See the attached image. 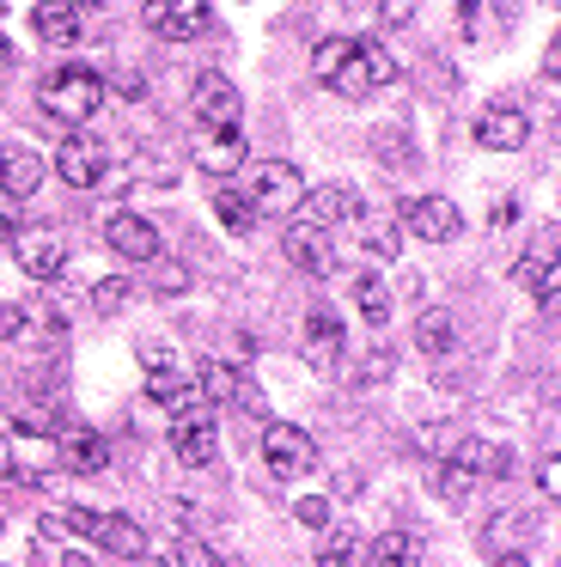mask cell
<instances>
[{
  "mask_svg": "<svg viewBox=\"0 0 561 567\" xmlns=\"http://www.w3.org/2000/svg\"><path fill=\"white\" fill-rule=\"evenodd\" d=\"M244 189L238 196L251 202L263 220H293V208H299V196H305V172L299 165H287V159H256V165H244Z\"/></svg>",
  "mask_w": 561,
  "mask_h": 567,
  "instance_id": "obj_1",
  "label": "cell"
},
{
  "mask_svg": "<svg viewBox=\"0 0 561 567\" xmlns=\"http://www.w3.org/2000/svg\"><path fill=\"white\" fill-rule=\"evenodd\" d=\"M37 99H43V111L55 116V123L85 128L98 116V104H104V74H92V68H55Z\"/></svg>",
  "mask_w": 561,
  "mask_h": 567,
  "instance_id": "obj_2",
  "label": "cell"
},
{
  "mask_svg": "<svg viewBox=\"0 0 561 567\" xmlns=\"http://www.w3.org/2000/svg\"><path fill=\"white\" fill-rule=\"evenodd\" d=\"M385 80H397V62L385 55V43L373 38H348V55L336 62V74L324 80L329 92H341V99H366V92H378Z\"/></svg>",
  "mask_w": 561,
  "mask_h": 567,
  "instance_id": "obj_3",
  "label": "cell"
},
{
  "mask_svg": "<svg viewBox=\"0 0 561 567\" xmlns=\"http://www.w3.org/2000/svg\"><path fill=\"white\" fill-rule=\"evenodd\" d=\"M263 457L268 470H275L280 482H299L317 470V440L305 427H293V421H268L263 427Z\"/></svg>",
  "mask_w": 561,
  "mask_h": 567,
  "instance_id": "obj_4",
  "label": "cell"
},
{
  "mask_svg": "<svg viewBox=\"0 0 561 567\" xmlns=\"http://www.w3.org/2000/svg\"><path fill=\"white\" fill-rule=\"evenodd\" d=\"M280 250H287V262L299 275H312V281H329V275H336V262H341L336 233H324V226H312V220H293L287 238H280Z\"/></svg>",
  "mask_w": 561,
  "mask_h": 567,
  "instance_id": "obj_5",
  "label": "cell"
},
{
  "mask_svg": "<svg viewBox=\"0 0 561 567\" xmlns=\"http://www.w3.org/2000/svg\"><path fill=\"white\" fill-rule=\"evenodd\" d=\"M7 245H12L19 275H31V281H55V275L68 269V245H61V233H49V226H19Z\"/></svg>",
  "mask_w": 561,
  "mask_h": 567,
  "instance_id": "obj_6",
  "label": "cell"
},
{
  "mask_svg": "<svg viewBox=\"0 0 561 567\" xmlns=\"http://www.w3.org/2000/svg\"><path fill=\"white\" fill-rule=\"evenodd\" d=\"M190 104H195V123L202 128H238L244 123V99L226 74H195Z\"/></svg>",
  "mask_w": 561,
  "mask_h": 567,
  "instance_id": "obj_7",
  "label": "cell"
},
{
  "mask_svg": "<svg viewBox=\"0 0 561 567\" xmlns=\"http://www.w3.org/2000/svg\"><path fill=\"white\" fill-rule=\"evenodd\" d=\"M244 128H202L195 123V165H202L207 177H238L244 172Z\"/></svg>",
  "mask_w": 561,
  "mask_h": 567,
  "instance_id": "obj_8",
  "label": "cell"
},
{
  "mask_svg": "<svg viewBox=\"0 0 561 567\" xmlns=\"http://www.w3.org/2000/svg\"><path fill=\"white\" fill-rule=\"evenodd\" d=\"M146 31L165 43L202 38L207 31V0H146Z\"/></svg>",
  "mask_w": 561,
  "mask_h": 567,
  "instance_id": "obj_9",
  "label": "cell"
},
{
  "mask_svg": "<svg viewBox=\"0 0 561 567\" xmlns=\"http://www.w3.org/2000/svg\"><path fill=\"white\" fill-rule=\"evenodd\" d=\"M104 165H110V153H104V141H98V135H68V141H61V153H55V177H61V184H73V189H92L98 177H104Z\"/></svg>",
  "mask_w": 561,
  "mask_h": 567,
  "instance_id": "obj_10",
  "label": "cell"
},
{
  "mask_svg": "<svg viewBox=\"0 0 561 567\" xmlns=\"http://www.w3.org/2000/svg\"><path fill=\"white\" fill-rule=\"evenodd\" d=\"M293 214H299V220H312V226H324V233H336V226L360 220V196H354L348 184H324V189H305Z\"/></svg>",
  "mask_w": 561,
  "mask_h": 567,
  "instance_id": "obj_11",
  "label": "cell"
},
{
  "mask_svg": "<svg viewBox=\"0 0 561 567\" xmlns=\"http://www.w3.org/2000/svg\"><path fill=\"white\" fill-rule=\"evenodd\" d=\"M476 141H482L488 153H519V147H531V116H524L519 104H488V111L476 116Z\"/></svg>",
  "mask_w": 561,
  "mask_h": 567,
  "instance_id": "obj_12",
  "label": "cell"
},
{
  "mask_svg": "<svg viewBox=\"0 0 561 567\" xmlns=\"http://www.w3.org/2000/svg\"><path fill=\"white\" fill-rule=\"evenodd\" d=\"M146 360H153V372H146V396H153V403H165L177 421H183V415H195V379H190V372L171 367L165 348H153Z\"/></svg>",
  "mask_w": 561,
  "mask_h": 567,
  "instance_id": "obj_13",
  "label": "cell"
},
{
  "mask_svg": "<svg viewBox=\"0 0 561 567\" xmlns=\"http://www.w3.org/2000/svg\"><path fill=\"white\" fill-rule=\"evenodd\" d=\"M104 238H110V250H116V257H129V262H153L159 257V226L146 220V214L116 208L104 220Z\"/></svg>",
  "mask_w": 561,
  "mask_h": 567,
  "instance_id": "obj_14",
  "label": "cell"
},
{
  "mask_svg": "<svg viewBox=\"0 0 561 567\" xmlns=\"http://www.w3.org/2000/svg\"><path fill=\"white\" fill-rule=\"evenodd\" d=\"M397 226H409L415 238H427V245H446V238H458V208H451L446 196H421V202H409L402 208V220Z\"/></svg>",
  "mask_w": 561,
  "mask_h": 567,
  "instance_id": "obj_15",
  "label": "cell"
},
{
  "mask_svg": "<svg viewBox=\"0 0 561 567\" xmlns=\"http://www.w3.org/2000/svg\"><path fill=\"white\" fill-rule=\"evenodd\" d=\"M305 360H312L317 372H336L341 367V318L329 306L305 311Z\"/></svg>",
  "mask_w": 561,
  "mask_h": 567,
  "instance_id": "obj_16",
  "label": "cell"
},
{
  "mask_svg": "<svg viewBox=\"0 0 561 567\" xmlns=\"http://www.w3.org/2000/svg\"><path fill=\"white\" fill-rule=\"evenodd\" d=\"M43 177H49V165L37 159L31 147H0V196L31 202L37 189H43Z\"/></svg>",
  "mask_w": 561,
  "mask_h": 567,
  "instance_id": "obj_17",
  "label": "cell"
},
{
  "mask_svg": "<svg viewBox=\"0 0 561 567\" xmlns=\"http://www.w3.org/2000/svg\"><path fill=\"white\" fill-rule=\"evenodd\" d=\"M31 25H37V38H43V43L68 50V43L85 38V7H80V0H43V7L31 13Z\"/></svg>",
  "mask_w": 561,
  "mask_h": 567,
  "instance_id": "obj_18",
  "label": "cell"
},
{
  "mask_svg": "<svg viewBox=\"0 0 561 567\" xmlns=\"http://www.w3.org/2000/svg\"><path fill=\"white\" fill-rule=\"evenodd\" d=\"M171 452H177V464H183V470H207V464H214V452H220V433H214V421H202V415H183L177 427H171Z\"/></svg>",
  "mask_w": 561,
  "mask_h": 567,
  "instance_id": "obj_19",
  "label": "cell"
},
{
  "mask_svg": "<svg viewBox=\"0 0 561 567\" xmlns=\"http://www.w3.org/2000/svg\"><path fill=\"white\" fill-rule=\"evenodd\" d=\"M92 543L104 555H116V561H141V555H146V530L134 525V518H122V513H98Z\"/></svg>",
  "mask_w": 561,
  "mask_h": 567,
  "instance_id": "obj_20",
  "label": "cell"
},
{
  "mask_svg": "<svg viewBox=\"0 0 561 567\" xmlns=\"http://www.w3.org/2000/svg\"><path fill=\"white\" fill-rule=\"evenodd\" d=\"M61 464H68L73 476H98V470L110 464V440L92 427H68L61 433Z\"/></svg>",
  "mask_w": 561,
  "mask_h": 567,
  "instance_id": "obj_21",
  "label": "cell"
},
{
  "mask_svg": "<svg viewBox=\"0 0 561 567\" xmlns=\"http://www.w3.org/2000/svg\"><path fill=\"white\" fill-rule=\"evenodd\" d=\"M519 281L543 299V311H555V226H543V245L519 262Z\"/></svg>",
  "mask_w": 561,
  "mask_h": 567,
  "instance_id": "obj_22",
  "label": "cell"
},
{
  "mask_svg": "<svg viewBox=\"0 0 561 567\" xmlns=\"http://www.w3.org/2000/svg\"><path fill=\"white\" fill-rule=\"evenodd\" d=\"M348 299H354V311H360V323H373V330H385V323H390V287H385V275H354Z\"/></svg>",
  "mask_w": 561,
  "mask_h": 567,
  "instance_id": "obj_23",
  "label": "cell"
},
{
  "mask_svg": "<svg viewBox=\"0 0 561 567\" xmlns=\"http://www.w3.org/2000/svg\"><path fill=\"white\" fill-rule=\"evenodd\" d=\"M190 379H195V396H202V403H232V396L244 391V372L226 367V360H202Z\"/></svg>",
  "mask_w": 561,
  "mask_h": 567,
  "instance_id": "obj_24",
  "label": "cell"
},
{
  "mask_svg": "<svg viewBox=\"0 0 561 567\" xmlns=\"http://www.w3.org/2000/svg\"><path fill=\"white\" fill-rule=\"evenodd\" d=\"M421 561V537L415 530H385L366 543V567H415Z\"/></svg>",
  "mask_w": 561,
  "mask_h": 567,
  "instance_id": "obj_25",
  "label": "cell"
},
{
  "mask_svg": "<svg viewBox=\"0 0 561 567\" xmlns=\"http://www.w3.org/2000/svg\"><path fill=\"white\" fill-rule=\"evenodd\" d=\"M354 238H360L378 262H397V250H402V226L390 220V214H360V220H354Z\"/></svg>",
  "mask_w": 561,
  "mask_h": 567,
  "instance_id": "obj_26",
  "label": "cell"
},
{
  "mask_svg": "<svg viewBox=\"0 0 561 567\" xmlns=\"http://www.w3.org/2000/svg\"><path fill=\"white\" fill-rule=\"evenodd\" d=\"M451 464H458V470H470V476H512V470H507L512 457L500 452V445H488V440H463Z\"/></svg>",
  "mask_w": 561,
  "mask_h": 567,
  "instance_id": "obj_27",
  "label": "cell"
},
{
  "mask_svg": "<svg viewBox=\"0 0 561 567\" xmlns=\"http://www.w3.org/2000/svg\"><path fill=\"white\" fill-rule=\"evenodd\" d=\"M354 549H360V530L341 518V525H324V543H317V567H348Z\"/></svg>",
  "mask_w": 561,
  "mask_h": 567,
  "instance_id": "obj_28",
  "label": "cell"
},
{
  "mask_svg": "<svg viewBox=\"0 0 561 567\" xmlns=\"http://www.w3.org/2000/svg\"><path fill=\"white\" fill-rule=\"evenodd\" d=\"M415 342H421V354H451V348H458V323L446 318V311H427L421 323H415Z\"/></svg>",
  "mask_w": 561,
  "mask_h": 567,
  "instance_id": "obj_29",
  "label": "cell"
},
{
  "mask_svg": "<svg viewBox=\"0 0 561 567\" xmlns=\"http://www.w3.org/2000/svg\"><path fill=\"white\" fill-rule=\"evenodd\" d=\"M214 214H220V226H226V233H238V238L263 226V214H256L251 202L238 196V189H220V196H214Z\"/></svg>",
  "mask_w": 561,
  "mask_h": 567,
  "instance_id": "obj_30",
  "label": "cell"
},
{
  "mask_svg": "<svg viewBox=\"0 0 561 567\" xmlns=\"http://www.w3.org/2000/svg\"><path fill=\"white\" fill-rule=\"evenodd\" d=\"M146 287L165 293V299H177V293H190V269H183L177 257H153L146 262Z\"/></svg>",
  "mask_w": 561,
  "mask_h": 567,
  "instance_id": "obj_31",
  "label": "cell"
},
{
  "mask_svg": "<svg viewBox=\"0 0 561 567\" xmlns=\"http://www.w3.org/2000/svg\"><path fill=\"white\" fill-rule=\"evenodd\" d=\"M171 567H226L214 549H207L202 537H177V549H171Z\"/></svg>",
  "mask_w": 561,
  "mask_h": 567,
  "instance_id": "obj_32",
  "label": "cell"
},
{
  "mask_svg": "<svg viewBox=\"0 0 561 567\" xmlns=\"http://www.w3.org/2000/svg\"><path fill=\"white\" fill-rule=\"evenodd\" d=\"M390 372H397V354H390V348H373V354L360 360V372H354V384H385Z\"/></svg>",
  "mask_w": 561,
  "mask_h": 567,
  "instance_id": "obj_33",
  "label": "cell"
},
{
  "mask_svg": "<svg viewBox=\"0 0 561 567\" xmlns=\"http://www.w3.org/2000/svg\"><path fill=\"white\" fill-rule=\"evenodd\" d=\"M470 482H476V476H470V470H458V464H451V457H446V464L434 470V488L446 494V501H463V494H470Z\"/></svg>",
  "mask_w": 561,
  "mask_h": 567,
  "instance_id": "obj_34",
  "label": "cell"
},
{
  "mask_svg": "<svg viewBox=\"0 0 561 567\" xmlns=\"http://www.w3.org/2000/svg\"><path fill=\"white\" fill-rule=\"evenodd\" d=\"M341 55H348V38H324V43L312 50V74H317V80H329V74H336Z\"/></svg>",
  "mask_w": 561,
  "mask_h": 567,
  "instance_id": "obj_35",
  "label": "cell"
},
{
  "mask_svg": "<svg viewBox=\"0 0 561 567\" xmlns=\"http://www.w3.org/2000/svg\"><path fill=\"white\" fill-rule=\"evenodd\" d=\"M293 518H299L305 530H324V525H329V501H317V494H312V501L293 506Z\"/></svg>",
  "mask_w": 561,
  "mask_h": 567,
  "instance_id": "obj_36",
  "label": "cell"
},
{
  "mask_svg": "<svg viewBox=\"0 0 561 567\" xmlns=\"http://www.w3.org/2000/svg\"><path fill=\"white\" fill-rule=\"evenodd\" d=\"M409 13H415V0H385V7H378V25L397 31V25H409Z\"/></svg>",
  "mask_w": 561,
  "mask_h": 567,
  "instance_id": "obj_37",
  "label": "cell"
},
{
  "mask_svg": "<svg viewBox=\"0 0 561 567\" xmlns=\"http://www.w3.org/2000/svg\"><path fill=\"white\" fill-rule=\"evenodd\" d=\"M104 92H116V99H146V80L141 74H110Z\"/></svg>",
  "mask_w": 561,
  "mask_h": 567,
  "instance_id": "obj_38",
  "label": "cell"
},
{
  "mask_svg": "<svg viewBox=\"0 0 561 567\" xmlns=\"http://www.w3.org/2000/svg\"><path fill=\"white\" fill-rule=\"evenodd\" d=\"M122 299H129V281H104V287H92V306H98V311H116Z\"/></svg>",
  "mask_w": 561,
  "mask_h": 567,
  "instance_id": "obj_39",
  "label": "cell"
},
{
  "mask_svg": "<svg viewBox=\"0 0 561 567\" xmlns=\"http://www.w3.org/2000/svg\"><path fill=\"white\" fill-rule=\"evenodd\" d=\"M24 336V311L19 306H0V342H19Z\"/></svg>",
  "mask_w": 561,
  "mask_h": 567,
  "instance_id": "obj_40",
  "label": "cell"
},
{
  "mask_svg": "<svg viewBox=\"0 0 561 567\" xmlns=\"http://www.w3.org/2000/svg\"><path fill=\"white\" fill-rule=\"evenodd\" d=\"M555 457H543V470H537V476H543V494H549V501H555V494H561V476H555Z\"/></svg>",
  "mask_w": 561,
  "mask_h": 567,
  "instance_id": "obj_41",
  "label": "cell"
},
{
  "mask_svg": "<svg viewBox=\"0 0 561 567\" xmlns=\"http://www.w3.org/2000/svg\"><path fill=\"white\" fill-rule=\"evenodd\" d=\"M0 482H19V464H12V445L0 440Z\"/></svg>",
  "mask_w": 561,
  "mask_h": 567,
  "instance_id": "obj_42",
  "label": "cell"
},
{
  "mask_svg": "<svg viewBox=\"0 0 561 567\" xmlns=\"http://www.w3.org/2000/svg\"><path fill=\"white\" fill-rule=\"evenodd\" d=\"M61 567H98L92 555H61Z\"/></svg>",
  "mask_w": 561,
  "mask_h": 567,
  "instance_id": "obj_43",
  "label": "cell"
},
{
  "mask_svg": "<svg viewBox=\"0 0 561 567\" xmlns=\"http://www.w3.org/2000/svg\"><path fill=\"white\" fill-rule=\"evenodd\" d=\"M494 567H531V555H500Z\"/></svg>",
  "mask_w": 561,
  "mask_h": 567,
  "instance_id": "obj_44",
  "label": "cell"
},
{
  "mask_svg": "<svg viewBox=\"0 0 561 567\" xmlns=\"http://www.w3.org/2000/svg\"><path fill=\"white\" fill-rule=\"evenodd\" d=\"M12 62V43H7V31H0V68H7Z\"/></svg>",
  "mask_w": 561,
  "mask_h": 567,
  "instance_id": "obj_45",
  "label": "cell"
},
{
  "mask_svg": "<svg viewBox=\"0 0 561 567\" xmlns=\"http://www.w3.org/2000/svg\"><path fill=\"white\" fill-rule=\"evenodd\" d=\"M134 567H159V561H153V555H141V561H134Z\"/></svg>",
  "mask_w": 561,
  "mask_h": 567,
  "instance_id": "obj_46",
  "label": "cell"
},
{
  "mask_svg": "<svg viewBox=\"0 0 561 567\" xmlns=\"http://www.w3.org/2000/svg\"><path fill=\"white\" fill-rule=\"evenodd\" d=\"M80 7H85V13H92V7H104V0H80Z\"/></svg>",
  "mask_w": 561,
  "mask_h": 567,
  "instance_id": "obj_47",
  "label": "cell"
}]
</instances>
